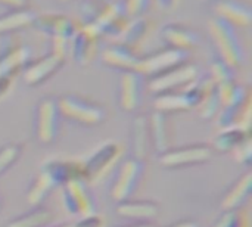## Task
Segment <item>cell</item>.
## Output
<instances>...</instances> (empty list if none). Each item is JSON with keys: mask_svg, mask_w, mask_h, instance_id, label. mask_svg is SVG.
I'll return each instance as SVG.
<instances>
[{"mask_svg": "<svg viewBox=\"0 0 252 227\" xmlns=\"http://www.w3.org/2000/svg\"><path fill=\"white\" fill-rule=\"evenodd\" d=\"M58 106L62 120L81 127H97L108 118V111L103 105L81 95H62L58 97Z\"/></svg>", "mask_w": 252, "mask_h": 227, "instance_id": "2", "label": "cell"}, {"mask_svg": "<svg viewBox=\"0 0 252 227\" xmlns=\"http://www.w3.org/2000/svg\"><path fill=\"white\" fill-rule=\"evenodd\" d=\"M148 120H149L152 148L157 151L158 155H161L165 151L173 148V140H174L173 123H171L168 114H164L159 111H154L148 117Z\"/></svg>", "mask_w": 252, "mask_h": 227, "instance_id": "17", "label": "cell"}, {"mask_svg": "<svg viewBox=\"0 0 252 227\" xmlns=\"http://www.w3.org/2000/svg\"><path fill=\"white\" fill-rule=\"evenodd\" d=\"M154 30V22L146 16H137L130 18L121 37L118 38L120 43L127 44L130 47H136L145 41V38L149 37V34Z\"/></svg>", "mask_w": 252, "mask_h": 227, "instance_id": "24", "label": "cell"}, {"mask_svg": "<svg viewBox=\"0 0 252 227\" xmlns=\"http://www.w3.org/2000/svg\"><path fill=\"white\" fill-rule=\"evenodd\" d=\"M189 58H190L189 52L165 46L162 50H157L146 56H140L136 71L140 72L146 80H151V78L158 77L176 66H180V65L189 62Z\"/></svg>", "mask_w": 252, "mask_h": 227, "instance_id": "10", "label": "cell"}, {"mask_svg": "<svg viewBox=\"0 0 252 227\" xmlns=\"http://www.w3.org/2000/svg\"><path fill=\"white\" fill-rule=\"evenodd\" d=\"M210 40L216 49V56L224 61L233 69L245 62V47L233 25L219 16H213L207 22Z\"/></svg>", "mask_w": 252, "mask_h": 227, "instance_id": "1", "label": "cell"}, {"mask_svg": "<svg viewBox=\"0 0 252 227\" xmlns=\"http://www.w3.org/2000/svg\"><path fill=\"white\" fill-rule=\"evenodd\" d=\"M53 213L43 205L31 207L30 211L10 220L6 227H47L53 220Z\"/></svg>", "mask_w": 252, "mask_h": 227, "instance_id": "27", "label": "cell"}, {"mask_svg": "<svg viewBox=\"0 0 252 227\" xmlns=\"http://www.w3.org/2000/svg\"><path fill=\"white\" fill-rule=\"evenodd\" d=\"M250 137H251V130L242 127H226V129H220V133L214 137L211 146L214 152H220V154L233 152Z\"/></svg>", "mask_w": 252, "mask_h": 227, "instance_id": "25", "label": "cell"}, {"mask_svg": "<svg viewBox=\"0 0 252 227\" xmlns=\"http://www.w3.org/2000/svg\"><path fill=\"white\" fill-rule=\"evenodd\" d=\"M151 146L152 140L149 131V120L146 115H137L133 121L131 129V155L146 161Z\"/></svg>", "mask_w": 252, "mask_h": 227, "instance_id": "23", "label": "cell"}, {"mask_svg": "<svg viewBox=\"0 0 252 227\" xmlns=\"http://www.w3.org/2000/svg\"><path fill=\"white\" fill-rule=\"evenodd\" d=\"M0 210H1V199H0Z\"/></svg>", "mask_w": 252, "mask_h": 227, "instance_id": "42", "label": "cell"}, {"mask_svg": "<svg viewBox=\"0 0 252 227\" xmlns=\"http://www.w3.org/2000/svg\"><path fill=\"white\" fill-rule=\"evenodd\" d=\"M117 227H158L154 222H131L127 225H121Z\"/></svg>", "mask_w": 252, "mask_h": 227, "instance_id": "39", "label": "cell"}, {"mask_svg": "<svg viewBox=\"0 0 252 227\" xmlns=\"http://www.w3.org/2000/svg\"><path fill=\"white\" fill-rule=\"evenodd\" d=\"M65 64V59L47 52L44 56L37 58V59H31L30 64L24 68L22 74V80L27 86L30 87H37L43 83H46L49 78H52Z\"/></svg>", "mask_w": 252, "mask_h": 227, "instance_id": "14", "label": "cell"}, {"mask_svg": "<svg viewBox=\"0 0 252 227\" xmlns=\"http://www.w3.org/2000/svg\"><path fill=\"white\" fill-rule=\"evenodd\" d=\"M61 112L56 96H44L38 100L34 111V136L43 146L53 145L61 133Z\"/></svg>", "mask_w": 252, "mask_h": 227, "instance_id": "4", "label": "cell"}, {"mask_svg": "<svg viewBox=\"0 0 252 227\" xmlns=\"http://www.w3.org/2000/svg\"><path fill=\"white\" fill-rule=\"evenodd\" d=\"M252 192V173L247 171L244 176H241L230 189L224 194L221 201V208L224 211L229 210H238L244 208L247 201L250 199Z\"/></svg>", "mask_w": 252, "mask_h": 227, "instance_id": "21", "label": "cell"}, {"mask_svg": "<svg viewBox=\"0 0 252 227\" xmlns=\"http://www.w3.org/2000/svg\"><path fill=\"white\" fill-rule=\"evenodd\" d=\"M155 3H157L162 10H165V12H173V10H176V9L180 6L182 0H155Z\"/></svg>", "mask_w": 252, "mask_h": 227, "instance_id": "35", "label": "cell"}, {"mask_svg": "<svg viewBox=\"0 0 252 227\" xmlns=\"http://www.w3.org/2000/svg\"><path fill=\"white\" fill-rule=\"evenodd\" d=\"M214 149L210 143H190L180 148H171L159 155L158 161L162 168L180 170L193 165H202L213 160Z\"/></svg>", "mask_w": 252, "mask_h": 227, "instance_id": "7", "label": "cell"}, {"mask_svg": "<svg viewBox=\"0 0 252 227\" xmlns=\"http://www.w3.org/2000/svg\"><path fill=\"white\" fill-rule=\"evenodd\" d=\"M100 35L92 25L78 22V28L71 38L69 53L78 65H90L100 50Z\"/></svg>", "mask_w": 252, "mask_h": 227, "instance_id": "12", "label": "cell"}, {"mask_svg": "<svg viewBox=\"0 0 252 227\" xmlns=\"http://www.w3.org/2000/svg\"><path fill=\"white\" fill-rule=\"evenodd\" d=\"M233 152H235V158L238 160V162H239V164L251 165V160H252L251 137H250L248 140H245L241 146H238Z\"/></svg>", "mask_w": 252, "mask_h": 227, "instance_id": "34", "label": "cell"}, {"mask_svg": "<svg viewBox=\"0 0 252 227\" xmlns=\"http://www.w3.org/2000/svg\"><path fill=\"white\" fill-rule=\"evenodd\" d=\"M211 227H250V216L245 208L224 211Z\"/></svg>", "mask_w": 252, "mask_h": 227, "instance_id": "31", "label": "cell"}, {"mask_svg": "<svg viewBox=\"0 0 252 227\" xmlns=\"http://www.w3.org/2000/svg\"><path fill=\"white\" fill-rule=\"evenodd\" d=\"M47 227H105V219L102 216L94 214V216H89V217H78L74 222Z\"/></svg>", "mask_w": 252, "mask_h": 227, "instance_id": "33", "label": "cell"}, {"mask_svg": "<svg viewBox=\"0 0 252 227\" xmlns=\"http://www.w3.org/2000/svg\"><path fill=\"white\" fill-rule=\"evenodd\" d=\"M32 50L24 44L15 34H4L0 43V78L13 80L30 64Z\"/></svg>", "mask_w": 252, "mask_h": 227, "instance_id": "8", "label": "cell"}, {"mask_svg": "<svg viewBox=\"0 0 252 227\" xmlns=\"http://www.w3.org/2000/svg\"><path fill=\"white\" fill-rule=\"evenodd\" d=\"M159 213V205L148 199H127L115 204V214L130 222H152Z\"/></svg>", "mask_w": 252, "mask_h": 227, "instance_id": "19", "label": "cell"}, {"mask_svg": "<svg viewBox=\"0 0 252 227\" xmlns=\"http://www.w3.org/2000/svg\"><path fill=\"white\" fill-rule=\"evenodd\" d=\"M97 56L103 66L120 72L136 71L140 61V55H137L134 47H130L120 41H111L99 50Z\"/></svg>", "mask_w": 252, "mask_h": 227, "instance_id": "13", "label": "cell"}, {"mask_svg": "<svg viewBox=\"0 0 252 227\" xmlns=\"http://www.w3.org/2000/svg\"><path fill=\"white\" fill-rule=\"evenodd\" d=\"M161 38L167 47L185 50L189 53L193 49H196L201 43V37L193 28L179 22H171L164 25L161 28Z\"/></svg>", "mask_w": 252, "mask_h": 227, "instance_id": "16", "label": "cell"}, {"mask_svg": "<svg viewBox=\"0 0 252 227\" xmlns=\"http://www.w3.org/2000/svg\"><path fill=\"white\" fill-rule=\"evenodd\" d=\"M145 168L146 164L143 160L133 155L124 158L114 174L109 188V199L115 204L133 199L145 179Z\"/></svg>", "mask_w": 252, "mask_h": 227, "instance_id": "3", "label": "cell"}, {"mask_svg": "<svg viewBox=\"0 0 252 227\" xmlns=\"http://www.w3.org/2000/svg\"><path fill=\"white\" fill-rule=\"evenodd\" d=\"M123 3L128 18H137L145 16V13L152 4V0H123Z\"/></svg>", "mask_w": 252, "mask_h": 227, "instance_id": "32", "label": "cell"}, {"mask_svg": "<svg viewBox=\"0 0 252 227\" xmlns=\"http://www.w3.org/2000/svg\"><path fill=\"white\" fill-rule=\"evenodd\" d=\"M214 16H219L235 28H247L252 24L251 4L242 0H216Z\"/></svg>", "mask_w": 252, "mask_h": 227, "instance_id": "18", "label": "cell"}, {"mask_svg": "<svg viewBox=\"0 0 252 227\" xmlns=\"http://www.w3.org/2000/svg\"><path fill=\"white\" fill-rule=\"evenodd\" d=\"M58 188H62L65 183L75 177H83V162L77 160H49L41 164Z\"/></svg>", "mask_w": 252, "mask_h": 227, "instance_id": "20", "label": "cell"}, {"mask_svg": "<svg viewBox=\"0 0 252 227\" xmlns=\"http://www.w3.org/2000/svg\"><path fill=\"white\" fill-rule=\"evenodd\" d=\"M221 105H220V99H219V93H217V86L211 84L201 102V105L198 106L199 115L204 120H214L217 117V114L220 112Z\"/></svg>", "mask_w": 252, "mask_h": 227, "instance_id": "29", "label": "cell"}, {"mask_svg": "<svg viewBox=\"0 0 252 227\" xmlns=\"http://www.w3.org/2000/svg\"><path fill=\"white\" fill-rule=\"evenodd\" d=\"M202 1H213V0H202Z\"/></svg>", "mask_w": 252, "mask_h": 227, "instance_id": "41", "label": "cell"}, {"mask_svg": "<svg viewBox=\"0 0 252 227\" xmlns=\"http://www.w3.org/2000/svg\"><path fill=\"white\" fill-rule=\"evenodd\" d=\"M22 151L24 146L19 142H10L0 146V177L19 161Z\"/></svg>", "mask_w": 252, "mask_h": 227, "instance_id": "30", "label": "cell"}, {"mask_svg": "<svg viewBox=\"0 0 252 227\" xmlns=\"http://www.w3.org/2000/svg\"><path fill=\"white\" fill-rule=\"evenodd\" d=\"M58 1H61V3H69L71 0H58Z\"/></svg>", "mask_w": 252, "mask_h": 227, "instance_id": "40", "label": "cell"}, {"mask_svg": "<svg viewBox=\"0 0 252 227\" xmlns=\"http://www.w3.org/2000/svg\"><path fill=\"white\" fill-rule=\"evenodd\" d=\"M62 202L65 210L75 217H89L97 214V205L89 183L83 177H75L62 186Z\"/></svg>", "mask_w": 252, "mask_h": 227, "instance_id": "9", "label": "cell"}, {"mask_svg": "<svg viewBox=\"0 0 252 227\" xmlns=\"http://www.w3.org/2000/svg\"><path fill=\"white\" fill-rule=\"evenodd\" d=\"M49 40H71L78 28V22L63 13H37L34 25Z\"/></svg>", "mask_w": 252, "mask_h": 227, "instance_id": "15", "label": "cell"}, {"mask_svg": "<svg viewBox=\"0 0 252 227\" xmlns=\"http://www.w3.org/2000/svg\"><path fill=\"white\" fill-rule=\"evenodd\" d=\"M10 86H12V80H9V78H0V99L4 97L9 93Z\"/></svg>", "mask_w": 252, "mask_h": 227, "instance_id": "37", "label": "cell"}, {"mask_svg": "<svg viewBox=\"0 0 252 227\" xmlns=\"http://www.w3.org/2000/svg\"><path fill=\"white\" fill-rule=\"evenodd\" d=\"M201 77H202V74H201V69L198 68V65L186 62V64L176 66L158 77L146 80V89L154 96L164 95V93L183 92L188 87H190L193 83H196Z\"/></svg>", "mask_w": 252, "mask_h": 227, "instance_id": "5", "label": "cell"}, {"mask_svg": "<svg viewBox=\"0 0 252 227\" xmlns=\"http://www.w3.org/2000/svg\"><path fill=\"white\" fill-rule=\"evenodd\" d=\"M167 227H201V225L198 223V222H195V220H180V222H176V223H173V225H170V226Z\"/></svg>", "mask_w": 252, "mask_h": 227, "instance_id": "38", "label": "cell"}, {"mask_svg": "<svg viewBox=\"0 0 252 227\" xmlns=\"http://www.w3.org/2000/svg\"><path fill=\"white\" fill-rule=\"evenodd\" d=\"M28 0H0V6L7 7V9H21L27 7Z\"/></svg>", "mask_w": 252, "mask_h": 227, "instance_id": "36", "label": "cell"}, {"mask_svg": "<svg viewBox=\"0 0 252 227\" xmlns=\"http://www.w3.org/2000/svg\"><path fill=\"white\" fill-rule=\"evenodd\" d=\"M37 18V12L28 7L9 9L0 15V35L13 34L16 31L32 27Z\"/></svg>", "mask_w": 252, "mask_h": 227, "instance_id": "22", "label": "cell"}, {"mask_svg": "<svg viewBox=\"0 0 252 227\" xmlns=\"http://www.w3.org/2000/svg\"><path fill=\"white\" fill-rule=\"evenodd\" d=\"M123 146L115 140H108L97 146L83 162V179L90 185L102 180L121 160Z\"/></svg>", "mask_w": 252, "mask_h": 227, "instance_id": "6", "label": "cell"}, {"mask_svg": "<svg viewBox=\"0 0 252 227\" xmlns=\"http://www.w3.org/2000/svg\"><path fill=\"white\" fill-rule=\"evenodd\" d=\"M56 183L50 177V174L40 167L38 173L35 174L34 180L31 182V186L27 191V202L31 207H40L44 204L47 196L56 189Z\"/></svg>", "mask_w": 252, "mask_h": 227, "instance_id": "26", "label": "cell"}, {"mask_svg": "<svg viewBox=\"0 0 252 227\" xmlns=\"http://www.w3.org/2000/svg\"><path fill=\"white\" fill-rule=\"evenodd\" d=\"M207 75L210 77V80L216 86H220V84H224V83L236 80L235 78V69L232 66H229L224 61L217 58V56L211 59Z\"/></svg>", "mask_w": 252, "mask_h": 227, "instance_id": "28", "label": "cell"}, {"mask_svg": "<svg viewBox=\"0 0 252 227\" xmlns=\"http://www.w3.org/2000/svg\"><path fill=\"white\" fill-rule=\"evenodd\" d=\"M146 90V78L137 71L121 72L118 81L117 102L121 111L128 114H137L143 105Z\"/></svg>", "mask_w": 252, "mask_h": 227, "instance_id": "11", "label": "cell"}]
</instances>
